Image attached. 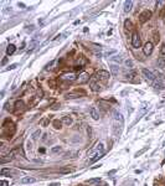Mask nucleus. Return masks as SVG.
Returning <instances> with one entry per match:
<instances>
[{"label":"nucleus","mask_w":165,"mask_h":186,"mask_svg":"<svg viewBox=\"0 0 165 186\" xmlns=\"http://www.w3.org/2000/svg\"><path fill=\"white\" fill-rule=\"evenodd\" d=\"M116 53H117L116 50H111V51H106V52H104V56H106V57H111V56H113V55H116Z\"/></svg>","instance_id":"25"},{"label":"nucleus","mask_w":165,"mask_h":186,"mask_svg":"<svg viewBox=\"0 0 165 186\" xmlns=\"http://www.w3.org/2000/svg\"><path fill=\"white\" fill-rule=\"evenodd\" d=\"M62 123L65 124V126H67V127H70L72 123H73V120H72V118L71 117H68V116H66V117H63L62 118Z\"/></svg>","instance_id":"17"},{"label":"nucleus","mask_w":165,"mask_h":186,"mask_svg":"<svg viewBox=\"0 0 165 186\" xmlns=\"http://www.w3.org/2000/svg\"><path fill=\"white\" fill-rule=\"evenodd\" d=\"M147 150H148V147H144V148L142 149V150H139V151H137V153H135V156H137V158H138V156H139V155H142L143 153H145V151H147Z\"/></svg>","instance_id":"26"},{"label":"nucleus","mask_w":165,"mask_h":186,"mask_svg":"<svg viewBox=\"0 0 165 186\" xmlns=\"http://www.w3.org/2000/svg\"><path fill=\"white\" fill-rule=\"evenodd\" d=\"M153 50H154V45L152 42H147L145 45H144V47H143V52H144V55H145V56L152 55Z\"/></svg>","instance_id":"7"},{"label":"nucleus","mask_w":165,"mask_h":186,"mask_svg":"<svg viewBox=\"0 0 165 186\" xmlns=\"http://www.w3.org/2000/svg\"><path fill=\"white\" fill-rule=\"evenodd\" d=\"M16 67H18V63H13L11 66H9L8 70H14V68H16Z\"/></svg>","instance_id":"33"},{"label":"nucleus","mask_w":165,"mask_h":186,"mask_svg":"<svg viewBox=\"0 0 165 186\" xmlns=\"http://www.w3.org/2000/svg\"><path fill=\"white\" fill-rule=\"evenodd\" d=\"M61 150H62V148H61L60 145H56V147L51 148V153H52V154H57V153H60Z\"/></svg>","instance_id":"21"},{"label":"nucleus","mask_w":165,"mask_h":186,"mask_svg":"<svg viewBox=\"0 0 165 186\" xmlns=\"http://www.w3.org/2000/svg\"><path fill=\"white\" fill-rule=\"evenodd\" d=\"M111 60L113 61V62H117V63H121L123 62V58L121 56H114V57H111Z\"/></svg>","instance_id":"24"},{"label":"nucleus","mask_w":165,"mask_h":186,"mask_svg":"<svg viewBox=\"0 0 165 186\" xmlns=\"http://www.w3.org/2000/svg\"><path fill=\"white\" fill-rule=\"evenodd\" d=\"M99 181H101V179L97 177V179H91V180H87L86 182H87V184H94V182H99Z\"/></svg>","instance_id":"28"},{"label":"nucleus","mask_w":165,"mask_h":186,"mask_svg":"<svg viewBox=\"0 0 165 186\" xmlns=\"http://www.w3.org/2000/svg\"><path fill=\"white\" fill-rule=\"evenodd\" d=\"M160 55H161L163 58H165V43H163L161 47H160Z\"/></svg>","instance_id":"27"},{"label":"nucleus","mask_w":165,"mask_h":186,"mask_svg":"<svg viewBox=\"0 0 165 186\" xmlns=\"http://www.w3.org/2000/svg\"><path fill=\"white\" fill-rule=\"evenodd\" d=\"M1 185H3V186H8V182H6V181H4V180H3V181H1Z\"/></svg>","instance_id":"38"},{"label":"nucleus","mask_w":165,"mask_h":186,"mask_svg":"<svg viewBox=\"0 0 165 186\" xmlns=\"http://www.w3.org/2000/svg\"><path fill=\"white\" fill-rule=\"evenodd\" d=\"M89 114H91V117H92V119H93V120H98L99 119V113H98V110L96 109V107H91V108H89Z\"/></svg>","instance_id":"10"},{"label":"nucleus","mask_w":165,"mask_h":186,"mask_svg":"<svg viewBox=\"0 0 165 186\" xmlns=\"http://www.w3.org/2000/svg\"><path fill=\"white\" fill-rule=\"evenodd\" d=\"M125 65L129 67V68H132L133 67V61L130 60V58H128V60H125Z\"/></svg>","instance_id":"29"},{"label":"nucleus","mask_w":165,"mask_h":186,"mask_svg":"<svg viewBox=\"0 0 165 186\" xmlns=\"http://www.w3.org/2000/svg\"><path fill=\"white\" fill-rule=\"evenodd\" d=\"M22 107H24V102H21V101L16 102V108H22Z\"/></svg>","instance_id":"32"},{"label":"nucleus","mask_w":165,"mask_h":186,"mask_svg":"<svg viewBox=\"0 0 165 186\" xmlns=\"http://www.w3.org/2000/svg\"><path fill=\"white\" fill-rule=\"evenodd\" d=\"M15 51H16V47H15V45H13V43H10V45L6 47V55L11 56L15 53Z\"/></svg>","instance_id":"15"},{"label":"nucleus","mask_w":165,"mask_h":186,"mask_svg":"<svg viewBox=\"0 0 165 186\" xmlns=\"http://www.w3.org/2000/svg\"><path fill=\"white\" fill-rule=\"evenodd\" d=\"M163 5H165V1H156V8H158V9L161 8Z\"/></svg>","instance_id":"31"},{"label":"nucleus","mask_w":165,"mask_h":186,"mask_svg":"<svg viewBox=\"0 0 165 186\" xmlns=\"http://www.w3.org/2000/svg\"><path fill=\"white\" fill-rule=\"evenodd\" d=\"M18 5H19V8H21V9H25V5H24L22 3H19Z\"/></svg>","instance_id":"37"},{"label":"nucleus","mask_w":165,"mask_h":186,"mask_svg":"<svg viewBox=\"0 0 165 186\" xmlns=\"http://www.w3.org/2000/svg\"><path fill=\"white\" fill-rule=\"evenodd\" d=\"M89 86H91V89L94 91V92H99L102 88H101V84L97 82V78H92L89 81Z\"/></svg>","instance_id":"8"},{"label":"nucleus","mask_w":165,"mask_h":186,"mask_svg":"<svg viewBox=\"0 0 165 186\" xmlns=\"http://www.w3.org/2000/svg\"><path fill=\"white\" fill-rule=\"evenodd\" d=\"M40 135H41V130H40V129H37L36 131H34L31 137H32V139H34V140H37V139L40 138Z\"/></svg>","instance_id":"22"},{"label":"nucleus","mask_w":165,"mask_h":186,"mask_svg":"<svg viewBox=\"0 0 165 186\" xmlns=\"http://www.w3.org/2000/svg\"><path fill=\"white\" fill-rule=\"evenodd\" d=\"M109 77H111V73L108 72V71H98L97 74H96V78H97V81H102V82H108Z\"/></svg>","instance_id":"3"},{"label":"nucleus","mask_w":165,"mask_h":186,"mask_svg":"<svg viewBox=\"0 0 165 186\" xmlns=\"http://www.w3.org/2000/svg\"><path fill=\"white\" fill-rule=\"evenodd\" d=\"M150 18H152V11H150V10H144V11L140 12V15H139V21L142 24H144V22H147Z\"/></svg>","instance_id":"5"},{"label":"nucleus","mask_w":165,"mask_h":186,"mask_svg":"<svg viewBox=\"0 0 165 186\" xmlns=\"http://www.w3.org/2000/svg\"><path fill=\"white\" fill-rule=\"evenodd\" d=\"M47 123H49V119H47V118H46V119H44L42 122H41V126H44V127H45Z\"/></svg>","instance_id":"34"},{"label":"nucleus","mask_w":165,"mask_h":186,"mask_svg":"<svg viewBox=\"0 0 165 186\" xmlns=\"http://www.w3.org/2000/svg\"><path fill=\"white\" fill-rule=\"evenodd\" d=\"M152 86L154 87L155 89H159V91H163L165 87H164V83L161 82V81H159V80H155L154 82L152 83Z\"/></svg>","instance_id":"11"},{"label":"nucleus","mask_w":165,"mask_h":186,"mask_svg":"<svg viewBox=\"0 0 165 186\" xmlns=\"http://www.w3.org/2000/svg\"><path fill=\"white\" fill-rule=\"evenodd\" d=\"M123 127H124V118L119 112H114L113 113V131L114 134L118 137V135L122 134Z\"/></svg>","instance_id":"2"},{"label":"nucleus","mask_w":165,"mask_h":186,"mask_svg":"<svg viewBox=\"0 0 165 186\" xmlns=\"http://www.w3.org/2000/svg\"><path fill=\"white\" fill-rule=\"evenodd\" d=\"M88 81H91L89 80V74L88 73H86V72H82L80 76H78V78H77V82L78 83H86V82H88Z\"/></svg>","instance_id":"9"},{"label":"nucleus","mask_w":165,"mask_h":186,"mask_svg":"<svg viewBox=\"0 0 165 186\" xmlns=\"http://www.w3.org/2000/svg\"><path fill=\"white\" fill-rule=\"evenodd\" d=\"M142 73H143V76L145 77V80H147L150 84H152L155 80H158L156 76L154 74V72H152V71H149V70H147V68H143V70H142Z\"/></svg>","instance_id":"4"},{"label":"nucleus","mask_w":165,"mask_h":186,"mask_svg":"<svg viewBox=\"0 0 165 186\" xmlns=\"http://www.w3.org/2000/svg\"><path fill=\"white\" fill-rule=\"evenodd\" d=\"M132 8H133V1H130V0H127L124 1V12H130L132 11Z\"/></svg>","instance_id":"13"},{"label":"nucleus","mask_w":165,"mask_h":186,"mask_svg":"<svg viewBox=\"0 0 165 186\" xmlns=\"http://www.w3.org/2000/svg\"><path fill=\"white\" fill-rule=\"evenodd\" d=\"M61 80L62 81H75V80H77V77L75 73H66L61 77Z\"/></svg>","instance_id":"12"},{"label":"nucleus","mask_w":165,"mask_h":186,"mask_svg":"<svg viewBox=\"0 0 165 186\" xmlns=\"http://www.w3.org/2000/svg\"><path fill=\"white\" fill-rule=\"evenodd\" d=\"M58 123H61V122H58V120H55V122H53V124L56 126L55 128H57V129H58V128H61V127H58Z\"/></svg>","instance_id":"36"},{"label":"nucleus","mask_w":165,"mask_h":186,"mask_svg":"<svg viewBox=\"0 0 165 186\" xmlns=\"http://www.w3.org/2000/svg\"><path fill=\"white\" fill-rule=\"evenodd\" d=\"M6 62H8V57H5L4 60L1 61V66H4V65H6Z\"/></svg>","instance_id":"35"},{"label":"nucleus","mask_w":165,"mask_h":186,"mask_svg":"<svg viewBox=\"0 0 165 186\" xmlns=\"http://www.w3.org/2000/svg\"><path fill=\"white\" fill-rule=\"evenodd\" d=\"M0 174H1V176H5V175H10L11 174V170L10 169H1V171H0Z\"/></svg>","instance_id":"23"},{"label":"nucleus","mask_w":165,"mask_h":186,"mask_svg":"<svg viewBox=\"0 0 165 186\" xmlns=\"http://www.w3.org/2000/svg\"><path fill=\"white\" fill-rule=\"evenodd\" d=\"M132 45L134 49H139L140 47V37L138 32H133L132 35Z\"/></svg>","instance_id":"6"},{"label":"nucleus","mask_w":165,"mask_h":186,"mask_svg":"<svg viewBox=\"0 0 165 186\" xmlns=\"http://www.w3.org/2000/svg\"><path fill=\"white\" fill-rule=\"evenodd\" d=\"M137 76H138V74H137V72H134V71H133V72H129L128 74H127V78H128L129 81H130V82H135L137 83V81L135 80H134V77H137Z\"/></svg>","instance_id":"18"},{"label":"nucleus","mask_w":165,"mask_h":186,"mask_svg":"<svg viewBox=\"0 0 165 186\" xmlns=\"http://www.w3.org/2000/svg\"><path fill=\"white\" fill-rule=\"evenodd\" d=\"M24 47H25V42H22V45H21V47H20V50H22Z\"/></svg>","instance_id":"39"},{"label":"nucleus","mask_w":165,"mask_h":186,"mask_svg":"<svg viewBox=\"0 0 165 186\" xmlns=\"http://www.w3.org/2000/svg\"><path fill=\"white\" fill-rule=\"evenodd\" d=\"M14 154H15V153H14V151H11L10 154L5 155V156H3V158H1V160H0V161H1V164H5V163H8V161L13 160V159H14Z\"/></svg>","instance_id":"14"},{"label":"nucleus","mask_w":165,"mask_h":186,"mask_svg":"<svg viewBox=\"0 0 165 186\" xmlns=\"http://www.w3.org/2000/svg\"><path fill=\"white\" fill-rule=\"evenodd\" d=\"M156 66L159 67V68H164V67H165V58H163V57L158 58L156 60Z\"/></svg>","instance_id":"19"},{"label":"nucleus","mask_w":165,"mask_h":186,"mask_svg":"<svg viewBox=\"0 0 165 186\" xmlns=\"http://www.w3.org/2000/svg\"><path fill=\"white\" fill-rule=\"evenodd\" d=\"M106 150H104V144L102 141L96 144L94 148H92L91 150L88 151V156H89V163H94L96 160H98L99 158H102L104 155Z\"/></svg>","instance_id":"1"},{"label":"nucleus","mask_w":165,"mask_h":186,"mask_svg":"<svg viewBox=\"0 0 165 186\" xmlns=\"http://www.w3.org/2000/svg\"><path fill=\"white\" fill-rule=\"evenodd\" d=\"M36 181V179L35 177H30V176H27V177H24L20 180V182L21 184H32V182H35Z\"/></svg>","instance_id":"16"},{"label":"nucleus","mask_w":165,"mask_h":186,"mask_svg":"<svg viewBox=\"0 0 165 186\" xmlns=\"http://www.w3.org/2000/svg\"><path fill=\"white\" fill-rule=\"evenodd\" d=\"M124 26H125V29L128 30V29H130V26H132V22H130L129 20H125V21H124Z\"/></svg>","instance_id":"30"},{"label":"nucleus","mask_w":165,"mask_h":186,"mask_svg":"<svg viewBox=\"0 0 165 186\" xmlns=\"http://www.w3.org/2000/svg\"><path fill=\"white\" fill-rule=\"evenodd\" d=\"M111 72H112V74L117 76V74L119 73V66H117V65H112V66H111Z\"/></svg>","instance_id":"20"}]
</instances>
